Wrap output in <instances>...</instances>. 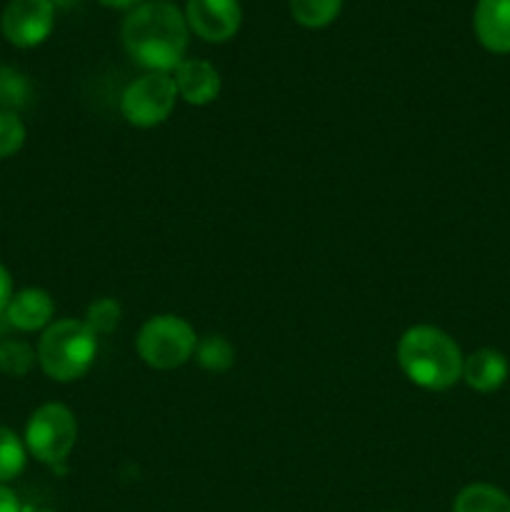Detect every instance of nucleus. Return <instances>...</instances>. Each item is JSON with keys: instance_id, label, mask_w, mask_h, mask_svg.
<instances>
[{"instance_id": "obj_1", "label": "nucleus", "mask_w": 510, "mask_h": 512, "mask_svg": "<svg viewBox=\"0 0 510 512\" xmlns=\"http://www.w3.org/2000/svg\"><path fill=\"white\" fill-rule=\"evenodd\" d=\"M188 20L170 0H145L123 20L125 53L150 73H170L185 60Z\"/></svg>"}, {"instance_id": "obj_2", "label": "nucleus", "mask_w": 510, "mask_h": 512, "mask_svg": "<svg viewBox=\"0 0 510 512\" xmlns=\"http://www.w3.org/2000/svg\"><path fill=\"white\" fill-rule=\"evenodd\" d=\"M395 358L405 378L423 390L440 393L463 380L465 355L460 353L458 343L435 325H413L405 330L395 348Z\"/></svg>"}, {"instance_id": "obj_3", "label": "nucleus", "mask_w": 510, "mask_h": 512, "mask_svg": "<svg viewBox=\"0 0 510 512\" xmlns=\"http://www.w3.org/2000/svg\"><path fill=\"white\" fill-rule=\"evenodd\" d=\"M38 363L55 383H73L83 378L98 355V335L83 320H55L38 340Z\"/></svg>"}, {"instance_id": "obj_4", "label": "nucleus", "mask_w": 510, "mask_h": 512, "mask_svg": "<svg viewBox=\"0 0 510 512\" xmlns=\"http://www.w3.org/2000/svg\"><path fill=\"white\" fill-rule=\"evenodd\" d=\"M198 335L188 320L178 315H153L135 338L138 358L153 370H175L195 355Z\"/></svg>"}, {"instance_id": "obj_5", "label": "nucleus", "mask_w": 510, "mask_h": 512, "mask_svg": "<svg viewBox=\"0 0 510 512\" xmlns=\"http://www.w3.org/2000/svg\"><path fill=\"white\" fill-rule=\"evenodd\" d=\"M78 443V420L63 403H45L30 415L25 428V448L35 460L58 465Z\"/></svg>"}, {"instance_id": "obj_6", "label": "nucleus", "mask_w": 510, "mask_h": 512, "mask_svg": "<svg viewBox=\"0 0 510 512\" xmlns=\"http://www.w3.org/2000/svg\"><path fill=\"white\" fill-rule=\"evenodd\" d=\"M178 88L168 73H145L120 95V113L135 128H155L170 118Z\"/></svg>"}, {"instance_id": "obj_7", "label": "nucleus", "mask_w": 510, "mask_h": 512, "mask_svg": "<svg viewBox=\"0 0 510 512\" xmlns=\"http://www.w3.org/2000/svg\"><path fill=\"white\" fill-rule=\"evenodd\" d=\"M55 23L53 0H10L0 15V30L15 48H35Z\"/></svg>"}, {"instance_id": "obj_8", "label": "nucleus", "mask_w": 510, "mask_h": 512, "mask_svg": "<svg viewBox=\"0 0 510 512\" xmlns=\"http://www.w3.org/2000/svg\"><path fill=\"white\" fill-rule=\"evenodd\" d=\"M188 28L208 43H225L243 23V8L238 0H188L185 5Z\"/></svg>"}, {"instance_id": "obj_9", "label": "nucleus", "mask_w": 510, "mask_h": 512, "mask_svg": "<svg viewBox=\"0 0 510 512\" xmlns=\"http://www.w3.org/2000/svg\"><path fill=\"white\" fill-rule=\"evenodd\" d=\"M175 88L178 98H183L188 105H210L220 95V73L200 58H188L173 70Z\"/></svg>"}, {"instance_id": "obj_10", "label": "nucleus", "mask_w": 510, "mask_h": 512, "mask_svg": "<svg viewBox=\"0 0 510 512\" xmlns=\"http://www.w3.org/2000/svg\"><path fill=\"white\" fill-rule=\"evenodd\" d=\"M53 313L55 303L50 293L40 288H25L20 293H13L8 308H5V320L10 328L20 330V333H35L53 323Z\"/></svg>"}, {"instance_id": "obj_11", "label": "nucleus", "mask_w": 510, "mask_h": 512, "mask_svg": "<svg viewBox=\"0 0 510 512\" xmlns=\"http://www.w3.org/2000/svg\"><path fill=\"white\" fill-rule=\"evenodd\" d=\"M480 45L490 53H510V0H480L473 15Z\"/></svg>"}, {"instance_id": "obj_12", "label": "nucleus", "mask_w": 510, "mask_h": 512, "mask_svg": "<svg viewBox=\"0 0 510 512\" xmlns=\"http://www.w3.org/2000/svg\"><path fill=\"white\" fill-rule=\"evenodd\" d=\"M510 365L500 350L480 348L465 358L463 380L475 393H495L508 380Z\"/></svg>"}, {"instance_id": "obj_13", "label": "nucleus", "mask_w": 510, "mask_h": 512, "mask_svg": "<svg viewBox=\"0 0 510 512\" xmlns=\"http://www.w3.org/2000/svg\"><path fill=\"white\" fill-rule=\"evenodd\" d=\"M453 512H510V498L495 485L473 483L455 495Z\"/></svg>"}, {"instance_id": "obj_14", "label": "nucleus", "mask_w": 510, "mask_h": 512, "mask_svg": "<svg viewBox=\"0 0 510 512\" xmlns=\"http://www.w3.org/2000/svg\"><path fill=\"white\" fill-rule=\"evenodd\" d=\"M343 0H290V15L298 25L310 30L325 28L340 15Z\"/></svg>"}, {"instance_id": "obj_15", "label": "nucleus", "mask_w": 510, "mask_h": 512, "mask_svg": "<svg viewBox=\"0 0 510 512\" xmlns=\"http://www.w3.org/2000/svg\"><path fill=\"white\" fill-rule=\"evenodd\" d=\"M195 360L208 373H228L235 363V348L223 335H205L195 345Z\"/></svg>"}, {"instance_id": "obj_16", "label": "nucleus", "mask_w": 510, "mask_h": 512, "mask_svg": "<svg viewBox=\"0 0 510 512\" xmlns=\"http://www.w3.org/2000/svg\"><path fill=\"white\" fill-rule=\"evenodd\" d=\"M25 448L23 440L10 428L0 425V485L10 483L25 470Z\"/></svg>"}, {"instance_id": "obj_17", "label": "nucleus", "mask_w": 510, "mask_h": 512, "mask_svg": "<svg viewBox=\"0 0 510 512\" xmlns=\"http://www.w3.org/2000/svg\"><path fill=\"white\" fill-rule=\"evenodd\" d=\"M38 355L23 340H3L0 343V373L10 375V378H23L30 373Z\"/></svg>"}, {"instance_id": "obj_18", "label": "nucleus", "mask_w": 510, "mask_h": 512, "mask_svg": "<svg viewBox=\"0 0 510 512\" xmlns=\"http://www.w3.org/2000/svg\"><path fill=\"white\" fill-rule=\"evenodd\" d=\"M120 315H123V308L115 298H98L95 303L88 305V313H85L83 323L93 330L95 335H108L118 328Z\"/></svg>"}, {"instance_id": "obj_19", "label": "nucleus", "mask_w": 510, "mask_h": 512, "mask_svg": "<svg viewBox=\"0 0 510 512\" xmlns=\"http://www.w3.org/2000/svg\"><path fill=\"white\" fill-rule=\"evenodd\" d=\"M25 143V125L10 110H0V160L18 153Z\"/></svg>"}, {"instance_id": "obj_20", "label": "nucleus", "mask_w": 510, "mask_h": 512, "mask_svg": "<svg viewBox=\"0 0 510 512\" xmlns=\"http://www.w3.org/2000/svg\"><path fill=\"white\" fill-rule=\"evenodd\" d=\"M10 298H13V280H10L8 268L0 263V315H5Z\"/></svg>"}, {"instance_id": "obj_21", "label": "nucleus", "mask_w": 510, "mask_h": 512, "mask_svg": "<svg viewBox=\"0 0 510 512\" xmlns=\"http://www.w3.org/2000/svg\"><path fill=\"white\" fill-rule=\"evenodd\" d=\"M0 512H23L18 495L5 485H0Z\"/></svg>"}, {"instance_id": "obj_22", "label": "nucleus", "mask_w": 510, "mask_h": 512, "mask_svg": "<svg viewBox=\"0 0 510 512\" xmlns=\"http://www.w3.org/2000/svg\"><path fill=\"white\" fill-rule=\"evenodd\" d=\"M98 3L108 5V8H130V5H140L145 0H98Z\"/></svg>"}, {"instance_id": "obj_23", "label": "nucleus", "mask_w": 510, "mask_h": 512, "mask_svg": "<svg viewBox=\"0 0 510 512\" xmlns=\"http://www.w3.org/2000/svg\"><path fill=\"white\" fill-rule=\"evenodd\" d=\"M35 512H53V510H35Z\"/></svg>"}]
</instances>
